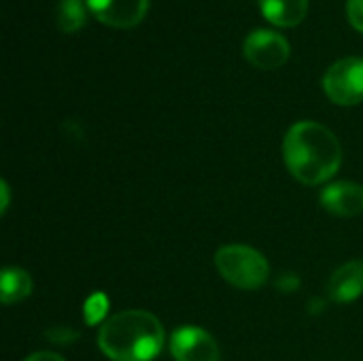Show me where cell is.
Returning a JSON list of instances; mask_svg holds the SVG:
<instances>
[{
  "label": "cell",
  "instance_id": "cell-12",
  "mask_svg": "<svg viewBox=\"0 0 363 361\" xmlns=\"http://www.w3.org/2000/svg\"><path fill=\"white\" fill-rule=\"evenodd\" d=\"M87 2L83 0H60L57 6V26L62 32L72 34L77 30H81L87 21Z\"/></svg>",
  "mask_w": 363,
  "mask_h": 361
},
{
  "label": "cell",
  "instance_id": "cell-5",
  "mask_svg": "<svg viewBox=\"0 0 363 361\" xmlns=\"http://www.w3.org/2000/svg\"><path fill=\"white\" fill-rule=\"evenodd\" d=\"M242 49H245V57L262 70H274L283 66L291 55L289 43L279 32L264 30V28L253 30L247 36Z\"/></svg>",
  "mask_w": 363,
  "mask_h": 361
},
{
  "label": "cell",
  "instance_id": "cell-3",
  "mask_svg": "<svg viewBox=\"0 0 363 361\" xmlns=\"http://www.w3.org/2000/svg\"><path fill=\"white\" fill-rule=\"evenodd\" d=\"M215 266L219 274L234 287L253 291L268 283L270 266L268 260L253 247L228 245L215 253Z\"/></svg>",
  "mask_w": 363,
  "mask_h": 361
},
{
  "label": "cell",
  "instance_id": "cell-6",
  "mask_svg": "<svg viewBox=\"0 0 363 361\" xmlns=\"http://www.w3.org/2000/svg\"><path fill=\"white\" fill-rule=\"evenodd\" d=\"M170 353L174 361H219L221 357L217 340L194 326L174 330L170 336Z\"/></svg>",
  "mask_w": 363,
  "mask_h": 361
},
{
  "label": "cell",
  "instance_id": "cell-7",
  "mask_svg": "<svg viewBox=\"0 0 363 361\" xmlns=\"http://www.w3.org/2000/svg\"><path fill=\"white\" fill-rule=\"evenodd\" d=\"M98 21L108 28L128 30L138 26L149 9V0H85Z\"/></svg>",
  "mask_w": 363,
  "mask_h": 361
},
{
  "label": "cell",
  "instance_id": "cell-13",
  "mask_svg": "<svg viewBox=\"0 0 363 361\" xmlns=\"http://www.w3.org/2000/svg\"><path fill=\"white\" fill-rule=\"evenodd\" d=\"M347 15L351 26L363 34V0H347Z\"/></svg>",
  "mask_w": 363,
  "mask_h": 361
},
{
  "label": "cell",
  "instance_id": "cell-2",
  "mask_svg": "<svg viewBox=\"0 0 363 361\" xmlns=\"http://www.w3.org/2000/svg\"><path fill=\"white\" fill-rule=\"evenodd\" d=\"M166 343L162 321L147 311H119L98 332L100 351L113 361L155 360Z\"/></svg>",
  "mask_w": 363,
  "mask_h": 361
},
{
  "label": "cell",
  "instance_id": "cell-1",
  "mask_svg": "<svg viewBox=\"0 0 363 361\" xmlns=\"http://www.w3.org/2000/svg\"><path fill=\"white\" fill-rule=\"evenodd\" d=\"M283 160L300 183L321 185L338 172L342 147L330 128L317 121H298L285 134Z\"/></svg>",
  "mask_w": 363,
  "mask_h": 361
},
{
  "label": "cell",
  "instance_id": "cell-14",
  "mask_svg": "<svg viewBox=\"0 0 363 361\" xmlns=\"http://www.w3.org/2000/svg\"><path fill=\"white\" fill-rule=\"evenodd\" d=\"M47 336L55 343V345H68L70 340H74L79 334L74 330H68V328H53L51 332H47Z\"/></svg>",
  "mask_w": 363,
  "mask_h": 361
},
{
  "label": "cell",
  "instance_id": "cell-11",
  "mask_svg": "<svg viewBox=\"0 0 363 361\" xmlns=\"http://www.w3.org/2000/svg\"><path fill=\"white\" fill-rule=\"evenodd\" d=\"M32 277L23 268H4L0 279V300L4 304H17L32 294Z\"/></svg>",
  "mask_w": 363,
  "mask_h": 361
},
{
  "label": "cell",
  "instance_id": "cell-4",
  "mask_svg": "<svg viewBox=\"0 0 363 361\" xmlns=\"http://www.w3.org/2000/svg\"><path fill=\"white\" fill-rule=\"evenodd\" d=\"M323 89L334 104L355 106L363 102V60L362 57H342L334 62L325 77Z\"/></svg>",
  "mask_w": 363,
  "mask_h": 361
},
{
  "label": "cell",
  "instance_id": "cell-10",
  "mask_svg": "<svg viewBox=\"0 0 363 361\" xmlns=\"http://www.w3.org/2000/svg\"><path fill=\"white\" fill-rule=\"evenodd\" d=\"M264 17L279 28H294L304 21L308 0H259Z\"/></svg>",
  "mask_w": 363,
  "mask_h": 361
},
{
  "label": "cell",
  "instance_id": "cell-17",
  "mask_svg": "<svg viewBox=\"0 0 363 361\" xmlns=\"http://www.w3.org/2000/svg\"><path fill=\"white\" fill-rule=\"evenodd\" d=\"M0 194H2L0 211H2V215H4V213H6V209H9V200H11V194H9V185H6V181H2V183H0Z\"/></svg>",
  "mask_w": 363,
  "mask_h": 361
},
{
  "label": "cell",
  "instance_id": "cell-16",
  "mask_svg": "<svg viewBox=\"0 0 363 361\" xmlns=\"http://www.w3.org/2000/svg\"><path fill=\"white\" fill-rule=\"evenodd\" d=\"M23 361H66L64 357H60L57 353H49V351H38V353H32L28 355Z\"/></svg>",
  "mask_w": 363,
  "mask_h": 361
},
{
  "label": "cell",
  "instance_id": "cell-9",
  "mask_svg": "<svg viewBox=\"0 0 363 361\" xmlns=\"http://www.w3.org/2000/svg\"><path fill=\"white\" fill-rule=\"evenodd\" d=\"M363 294V260H353L334 270L328 281V298L338 304L357 300Z\"/></svg>",
  "mask_w": 363,
  "mask_h": 361
},
{
  "label": "cell",
  "instance_id": "cell-8",
  "mask_svg": "<svg viewBox=\"0 0 363 361\" xmlns=\"http://www.w3.org/2000/svg\"><path fill=\"white\" fill-rule=\"evenodd\" d=\"M319 202L336 217H357L363 213V185L351 181L332 183L321 191Z\"/></svg>",
  "mask_w": 363,
  "mask_h": 361
},
{
  "label": "cell",
  "instance_id": "cell-15",
  "mask_svg": "<svg viewBox=\"0 0 363 361\" xmlns=\"http://www.w3.org/2000/svg\"><path fill=\"white\" fill-rule=\"evenodd\" d=\"M277 287H279V291H283V294H294V291L300 287V279H298V274H294V272H285V274L277 281Z\"/></svg>",
  "mask_w": 363,
  "mask_h": 361
}]
</instances>
